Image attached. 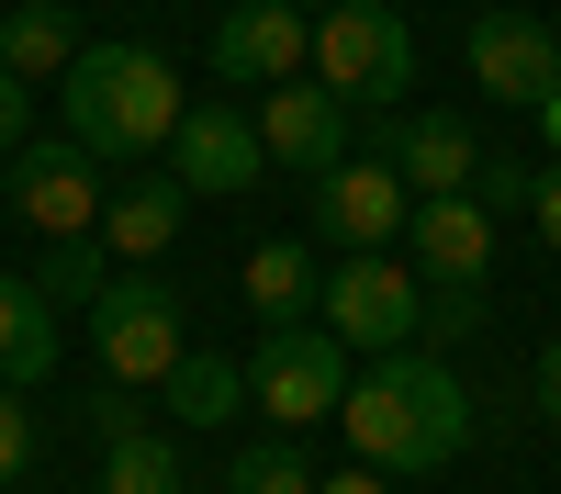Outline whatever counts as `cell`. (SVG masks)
Instances as JSON below:
<instances>
[{
    "label": "cell",
    "instance_id": "cb8c5ba5",
    "mask_svg": "<svg viewBox=\"0 0 561 494\" xmlns=\"http://www.w3.org/2000/svg\"><path fill=\"white\" fill-rule=\"evenodd\" d=\"M472 326H483L472 292H427V326H415V348H449V337H472Z\"/></svg>",
    "mask_w": 561,
    "mask_h": 494
},
{
    "label": "cell",
    "instance_id": "44dd1931",
    "mask_svg": "<svg viewBox=\"0 0 561 494\" xmlns=\"http://www.w3.org/2000/svg\"><path fill=\"white\" fill-rule=\"evenodd\" d=\"M325 472L304 461V438H259V449H237L225 461V494H314Z\"/></svg>",
    "mask_w": 561,
    "mask_h": 494
},
{
    "label": "cell",
    "instance_id": "52a82bcc",
    "mask_svg": "<svg viewBox=\"0 0 561 494\" xmlns=\"http://www.w3.org/2000/svg\"><path fill=\"white\" fill-rule=\"evenodd\" d=\"M12 214L34 225L45 248L102 237V214H113V192H102V158H90V147H68V135H34V147L12 158Z\"/></svg>",
    "mask_w": 561,
    "mask_h": 494
},
{
    "label": "cell",
    "instance_id": "f1b7e54d",
    "mask_svg": "<svg viewBox=\"0 0 561 494\" xmlns=\"http://www.w3.org/2000/svg\"><path fill=\"white\" fill-rule=\"evenodd\" d=\"M539 135H550V158H561V79H550V102H539Z\"/></svg>",
    "mask_w": 561,
    "mask_h": 494
},
{
    "label": "cell",
    "instance_id": "2e32d148",
    "mask_svg": "<svg viewBox=\"0 0 561 494\" xmlns=\"http://www.w3.org/2000/svg\"><path fill=\"white\" fill-rule=\"evenodd\" d=\"M314 303H325V269L304 237H259L248 248V314L280 337V326H314Z\"/></svg>",
    "mask_w": 561,
    "mask_h": 494
},
{
    "label": "cell",
    "instance_id": "7c38bea8",
    "mask_svg": "<svg viewBox=\"0 0 561 494\" xmlns=\"http://www.w3.org/2000/svg\"><path fill=\"white\" fill-rule=\"evenodd\" d=\"M259 147H270V169H304V180L348 169V102H337L314 68H304V79H280L270 102H259Z\"/></svg>",
    "mask_w": 561,
    "mask_h": 494
},
{
    "label": "cell",
    "instance_id": "9c48e42d",
    "mask_svg": "<svg viewBox=\"0 0 561 494\" xmlns=\"http://www.w3.org/2000/svg\"><path fill=\"white\" fill-rule=\"evenodd\" d=\"M314 225H325V248H348V259H393V237L415 225V192L393 180V158H348V169L314 180Z\"/></svg>",
    "mask_w": 561,
    "mask_h": 494
},
{
    "label": "cell",
    "instance_id": "8fae6325",
    "mask_svg": "<svg viewBox=\"0 0 561 494\" xmlns=\"http://www.w3.org/2000/svg\"><path fill=\"white\" fill-rule=\"evenodd\" d=\"M304 68H314V23L293 12V0H237V12L214 23V79L280 90V79H304Z\"/></svg>",
    "mask_w": 561,
    "mask_h": 494
},
{
    "label": "cell",
    "instance_id": "30bf717a",
    "mask_svg": "<svg viewBox=\"0 0 561 494\" xmlns=\"http://www.w3.org/2000/svg\"><path fill=\"white\" fill-rule=\"evenodd\" d=\"M561 79V34L539 12H472V90L505 113H539Z\"/></svg>",
    "mask_w": 561,
    "mask_h": 494
},
{
    "label": "cell",
    "instance_id": "f546056e",
    "mask_svg": "<svg viewBox=\"0 0 561 494\" xmlns=\"http://www.w3.org/2000/svg\"><path fill=\"white\" fill-rule=\"evenodd\" d=\"M293 12H304V23H325V12H337V0H293Z\"/></svg>",
    "mask_w": 561,
    "mask_h": 494
},
{
    "label": "cell",
    "instance_id": "277c9868",
    "mask_svg": "<svg viewBox=\"0 0 561 494\" xmlns=\"http://www.w3.org/2000/svg\"><path fill=\"white\" fill-rule=\"evenodd\" d=\"M314 79L337 90L348 113H393L415 90V23L393 0H337V12L314 23Z\"/></svg>",
    "mask_w": 561,
    "mask_h": 494
},
{
    "label": "cell",
    "instance_id": "9a60e30c",
    "mask_svg": "<svg viewBox=\"0 0 561 494\" xmlns=\"http://www.w3.org/2000/svg\"><path fill=\"white\" fill-rule=\"evenodd\" d=\"M90 438H102V494H192V472H180V449L135 416V393H90Z\"/></svg>",
    "mask_w": 561,
    "mask_h": 494
},
{
    "label": "cell",
    "instance_id": "ba28073f",
    "mask_svg": "<svg viewBox=\"0 0 561 494\" xmlns=\"http://www.w3.org/2000/svg\"><path fill=\"white\" fill-rule=\"evenodd\" d=\"M169 180L180 192H214V203H237V192H259L270 180V147H259V113L248 102H192L180 113V135H169Z\"/></svg>",
    "mask_w": 561,
    "mask_h": 494
},
{
    "label": "cell",
    "instance_id": "3957f363",
    "mask_svg": "<svg viewBox=\"0 0 561 494\" xmlns=\"http://www.w3.org/2000/svg\"><path fill=\"white\" fill-rule=\"evenodd\" d=\"M90 348H102V382L113 393H158L180 359H192V314L158 269H113L102 303H90Z\"/></svg>",
    "mask_w": 561,
    "mask_h": 494
},
{
    "label": "cell",
    "instance_id": "484cf974",
    "mask_svg": "<svg viewBox=\"0 0 561 494\" xmlns=\"http://www.w3.org/2000/svg\"><path fill=\"white\" fill-rule=\"evenodd\" d=\"M528 214H539V248H561V158L539 169V192H528Z\"/></svg>",
    "mask_w": 561,
    "mask_h": 494
},
{
    "label": "cell",
    "instance_id": "4316f807",
    "mask_svg": "<svg viewBox=\"0 0 561 494\" xmlns=\"http://www.w3.org/2000/svg\"><path fill=\"white\" fill-rule=\"evenodd\" d=\"M539 416H550V427H561V337H550V348H539Z\"/></svg>",
    "mask_w": 561,
    "mask_h": 494
},
{
    "label": "cell",
    "instance_id": "8992f818",
    "mask_svg": "<svg viewBox=\"0 0 561 494\" xmlns=\"http://www.w3.org/2000/svg\"><path fill=\"white\" fill-rule=\"evenodd\" d=\"M314 326L337 337V348H359V359L415 348V326H427V282H415V259H348L337 282H325Z\"/></svg>",
    "mask_w": 561,
    "mask_h": 494
},
{
    "label": "cell",
    "instance_id": "603a6c76",
    "mask_svg": "<svg viewBox=\"0 0 561 494\" xmlns=\"http://www.w3.org/2000/svg\"><path fill=\"white\" fill-rule=\"evenodd\" d=\"M23 472H34V416H23V393L0 382V494H12Z\"/></svg>",
    "mask_w": 561,
    "mask_h": 494
},
{
    "label": "cell",
    "instance_id": "ffe728a7",
    "mask_svg": "<svg viewBox=\"0 0 561 494\" xmlns=\"http://www.w3.org/2000/svg\"><path fill=\"white\" fill-rule=\"evenodd\" d=\"M158 393H169V427H225V416L248 404V371H237V359H214V348H192Z\"/></svg>",
    "mask_w": 561,
    "mask_h": 494
},
{
    "label": "cell",
    "instance_id": "4fadbf2b",
    "mask_svg": "<svg viewBox=\"0 0 561 494\" xmlns=\"http://www.w3.org/2000/svg\"><path fill=\"white\" fill-rule=\"evenodd\" d=\"M370 158H393V180H404L415 203H449V192L483 180V135L460 124V113H404V124H382Z\"/></svg>",
    "mask_w": 561,
    "mask_h": 494
},
{
    "label": "cell",
    "instance_id": "5bb4252c",
    "mask_svg": "<svg viewBox=\"0 0 561 494\" xmlns=\"http://www.w3.org/2000/svg\"><path fill=\"white\" fill-rule=\"evenodd\" d=\"M404 248H415V282H427V292H483V269H494V214H483L472 192L415 203Z\"/></svg>",
    "mask_w": 561,
    "mask_h": 494
},
{
    "label": "cell",
    "instance_id": "7402d4cb",
    "mask_svg": "<svg viewBox=\"0 0 561 494\" xmlns=\"http://www.w3.org/2000/svg\"><path fill=\"white\" fill-rule=\"evenodd\" d=\"M102 282H113V248L79 237V248H45V282H34V292H45V303H57V292H68V303H102Z\"/></svg>",
    "mask_w": 561,
    "mask_h": 494
},
{
    "label": "cell",
    "instance_id": "ac0fdd59",
    "mask_svg": "<svg viewBox=\"0 0 561 494\" xmlns=\"http://www.w3.org/2000/svg\"><path fill=\"white\" fill-rule=\"evenodd\" d=\"M45 371H57V303H45L34 282H12V269H0V382L34 393Z\"/></svg>",
    "mask_w": 561,
    "mask_h": 494
},
{
    "label": "cell",
    "instance_id": "83f0119b",
    "mask_svg": "<svg viewBox=\"0 0 561 494\" xmlns=\"http://www.w3.org/2000/svg\"><path fill=\"white\" fill-rule=\"evenodd\" d=\"M314 494H393V483H382V472H370V461H359V472H325Z\"/></svg>",
    "mask_w": 561,
    "mask_h": 494
},
{
    "label": "cell",
    "instance_id": "5b68a950",
    "mask_svg": "<svg viewBox=\"0 0 561 494\" xmlns=\"http://www.w3.org/2000/svg\"><path fill=\"white\" fill-rule=\"evenodd\" d=\"M348 348L325 337V326H280V337H259V359H248V404L280 427V438H304V427H325L348 404Z\"/></svg>",
    "mask_w": 561,
    "mask_h": 494
},
{
    "label": "cell",
    "instance_id": "d4e9b609",
    "mask_svg": "<svg viewBox=\"0 0 561 494\" xmlns=\"http://www.w3.org/2000/svg\"><path fill=\"white\" fill-rule=\"evenodd\" d=\"M23 124H34V113H23V79H0V169H12V158L34 147V135H23Z\"/></svg>",
    "mask_w": 561,
    "mask_h": 494
},
{
    "label": "cell",
    "instance_id": "7a4b0ae2",
    "mask_svg": "<svg viewBox=\"0 0 561 494\" xmlns=\"http://www.w3.org/2000/svg\"><path fill=\"white\" fill-rule=\"evenodd\" d=\"M57 102H68V147H90L102 169H124V158H147V147H169V135H180L192 90H180V68L158 57V45L90 34L79 68L57 79Z\"/></svg>",
    "mask_w": 561,
    "mask_h": 494
},
{
    "label": "cell",
    "instance_id": "e0dca14e",
    "mask_svg": "<svg viewBox=\"0 0 561 494\" xmlns=\"http://www.w3.org/2000/svg\"><path fill=\"white\" fill-rule=\"evenodd\" d=\"M79 12H68V0H12V12H0V79H68L79 68Z\"/></svg>",
    "mask_w": 561,
    "mask_h": 494
},
{
    "label": "cell",
    "instance_id": "d6986e66",
    "mask_svg": "<svg viewBox=\"0 0 561 494\" xmlns=\"http://www.w3.org/2000/svg\"><path fill=\"white\" fill-rule=\"evenodd\" d=\"M180 214H192V192H180V180L158 169V180H135V192H113V214H102V248L147 269V259L180 237Z\"/></svg>",
    "mask_w": 561,
    "mask_h": 494
},
{
    "label": "cell",
    "instance_id": "6da1fadb",
    "mask_svg": "<svg viewBox=\"0 0 561 494\" xmlns=\"http://www.w3.org/2000/svg\"><path fill=\"white\" fill-rule=\"evenodd\" d=\"M337 427L382 483H415V472H449L472 449V393H460V371L438 348H393V359H359Z\"/></svg>",
    "mask_w": 561,
    "mask_h": 494
}]
</instances>
